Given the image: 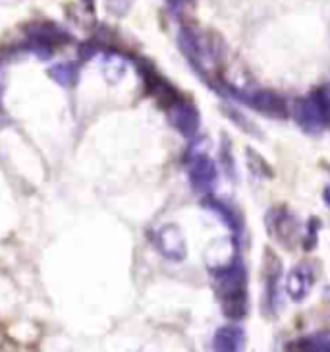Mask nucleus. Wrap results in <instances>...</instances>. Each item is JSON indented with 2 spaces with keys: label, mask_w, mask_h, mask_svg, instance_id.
Returning <instances> with one entry per match:
<instances>
[{
  "label": "nucleus",
  "mask_w": 330,
  "mask_h": 352,
  "mask_svg": "<svg viewBox=\"0 0 330 352\" xmlns=\"http://www.w3.org/2000/svg\"><path fill=\"white\" fill-rule=\"evenodd\" d=\"M215 287L222 311L230 320H241L248 314V273L239 259L215 271Z\"/></svg>",
  "instance_id": "1"
},
{
  "label": "nucleus",
  "mask_w": 330,
  "mask_h": 352,
  "mask_svg": "<svg viewBox=\"0 0 330 352\" xmlns=\"http://www.w3.org/2000/svg\"><path fill=\"white\" fill-rule=\"evenodd\" d=\"M296 116L299 126L313 134L330 126V99L325 87L298 101Z\"/></svg>",
  "instance_id": "2"
},
{
  "label": "nucleus",
  "mask_w": 330,
  "mask_h": 352,
  "mask_svg": "<svg viewBox=\"0 0 330 352\" xmlns=\"http://www.w3.org/2000/svg\"><path fill=\"white\" fill-rule=\"evenodd\" d=\"M153 242H155L156 250L165 258L172 259V261H182V259L186 258V240H184L182 230L176 225H165V227L158 228L155 232V236H153Z\"/></svg>",
  "instance_id": "3"
},
{
  "label": "nucleus",
  "mask_w": 330,
  "mask_h": 352,
  "mask_svg": "<svg viewBox=\"0 0 330 352\" xmlns=\"http://www.w3.org/2000/svg\"><path fill=\"white\" fill-rule=\"evenodd\" d=\"M168 120L172 122V126L180 134H184L186 138L196 135L199 130V122H201L196 107L189 101H182V99H178L168 107Z\"/></svg>",
  "instance_id": "4"
},
{
  "label": "nucleus",
  "mask_w": 330,
  "mask_h": 352,
  "mask_svg": "<svg viewBox=\"0 0 330 352\" xmlns=\"http://www.w3.org/2000/svg\"><path fill=\"white\" fill-rule=\"evenodd\" d=\"M249 107H253L255 111H259L265 116L270 118H286L288 116V104L286 101L274 91H267V89H261L257 94L249 95V97H241Z\"/></svg>",
  "instance_id": "5"
},
{
  "label": "nucleus",
  "mask_w": 330,
  "mask_h": 352,
  "mask_svg": "<svg viewBox=\"0 0 330 352\" xmlns=\"http://www.w3.org/2000/svg\"><path fill=\"white\" fill-rule=\"evenodd\" d=\"M313 283H315L313 267L307 263H299L290 271L288 277H286V292L294 302L305 300L311 289H313Z\"/></svg>",
  "instance_id": "6"
},
{
  "label": "nucleus",
  "mask_w": 330,
  "mask_h": 352,
  "mask_svg": "<svg viewBox=\"0 0 330 352\" xmlns=\"http://www.w3.org/2000/svg\"><path fill=\"white\" fill-rule=\"evenodd\" d=\"M189 182L197 192H209L217 182V166L213 159L199 155L189 165Z\"/></svg>",
  "instance_id": "7"
},
{
  "label": "nucleus",
  "mask_w": 330,
  "mask_h": 352,
  "mask_svg": "<svg viewBox=\"0 0 330 352\" xmlns=\"http://www.w3.org/2000/svg\"><path fill=\"white\" fill-rule=\"evenodd\" d=\"M246 349V333L241 327L226 325L215 333L213 351L215 352H244Z\"/></svg>",
  "instance_id": "8"
},
{
  "label": "nucleus",
  "mask_w": 330,
  "mask_h": 352,
  "mask_svg": "<svg viewBox=\"0 0 330 352\" xmlns=\"http://www.w3.org/2000/svg\"><path fill=\"white\" fill-rule=\"evenodd\" d=\"M288 352H330V335H315L292 342Z\"/></svg>",
  "instance_id": "9"
},
{
  "label": "nucleus",
  "mask_w": 330,
  "mask_h": 352,
  "mask_svg": "<svg viewBox=\"0 0 330 352\" xmlns=\"http://www.w3.org/2000/svg\"><path fill=\"white\" fill-rule=\"evenodd\" d=\"M49 76H51L54 82L58 85H64V87H70L75 83V78H78V68L73 64H56L49 70Z\"/></svg>",
  "instance_id": "10"
},
{
  "label": "nucleus",
  "mask_w": 330,
  "mask_h": 352,
  "mask_svg": "<svg viewBox=\"0 0 330 352\" xmlns=\"http://www.w3.org/2000/svg\"><path fill=\"white\" fill-rule=\"evenodd\" d=\"M207 208H211L213 211H217L218 215L224 219L230 227L237 228L236 215H234V213H232V211H230V209H228L224 204H220V201H217V199H209V201H207Z\"/></svg>",
  "instance_id": "11"
},
{
  "label": "nucleus",
  "mask_w": 330,
  "mask_h": 352,
  "mask_svg": "<svg viewBox=\"0 0 330 352\" xmlns=\"http://www.w3.org/2000/svg\"><path fill=\"white\" fill-rule=\"evenodd\" d=\"M319 219H311L309 227H307V234H305V239H303V246H305V250H313V246L317 244V232H319Z\"/></svg>",
  "instance_id": "12"
},
{
  "label": "nucleus",
  "mask_w": 330,
  "mask_h": 352,
  "mask_svg": "<svg viewBox=\"0 0 330 352\" xmlns=\"http://www.w3.org/2000/svg\"><path fill=\"white\" fill-rule=\"evenodd\" d=\"M248 155H249V163H251V168L255 170V173H261L263 170V176H272V170H270V166L261 159V155H257V153H253L251 149L248 151Z\"/></svg>",
  "instance_id": "13"
},
{
  "label": "nucleus",
  "mask_w": 330,
  "mask_h": 352,
  "mask_svg": "<svg viewBox=\"0 0 330 352\" xmlns=\"http://www.w3.org/2000/svg\"><path fill=\"white\" fill-rule=\"evenodd\" d=\"M322 197H325V204L330 208V184L325 188V194H322Z\"/></svg>",
  "instance_id": "14"
}]
</instances>
